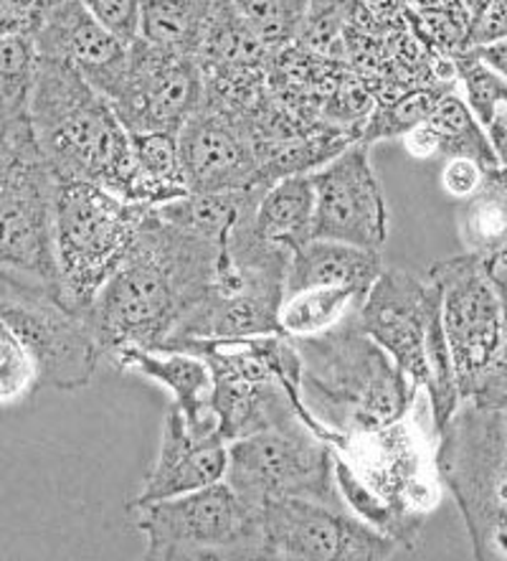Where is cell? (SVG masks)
Masks as SVG:
<instances>
[{"instance_id": "obj_1", "label": "cell", "mask_w": 507, "mask_h": 561, "mask_svg": "<svg viewBox=\"0 0 507 561\" xmlns=\"http://www.w3.org/2000/svg\"><path fill=\"white\" fill-rule=\"evenodd\" d=\"M221 250L148 208L130 250L82 316L102 356L165 343L175 323L214 285Z\"/></svg>"}, {"instance_id": "obj_2", "label": "cell", "mask_w": 507, "mask_h": 561, "mask_svg": "<svg viewBox=\"0 0 507 561\" xmlns=\"http://www.w3.org/2000/svg\"><path fill=\"white\" fill-rule=\"evenodd\" d=\"M26 112L56 179L90 181L132 204L138 168L130 130L69 61L42 54Z\"/></svg>"}, {"instance_id": "obj_3", "label": "cell", "mask_w": 507, "mask_h": 561, "mask_svg": "<svg viewBox=\"0 0 507 561\" xmlns=\"http://www.w3.org/2000/svg\"><path fill=\"white\" fill-rule=\"evenodd\" d=\"M292 341L302 360V404L333 435V447L353 432L401 420L424 394L406 387L389 354L360 328L358 312L333 331Z\"/></svg>"}, {"instance_id": "obj_4", "label": "cell", "mask_w": 507, "mask_h": 561, "mask_svg": "<svg viewBox=\"0 0 507 561\" xmlns=\"http://www.w3.org/2000/svg\"><path fill=\"white\" fill-rule=\"evenodd\" d=\"M437 472L474 557L507 561V399H462L437 432Z\"/></svg>"}, {"instance_id": "obj_5", "label": "cell", "mask_w": 507, "mask_h": 561, "mask_svg": "<svg viewBox=\"0 0 507 561\" xmlns=\"http://www.w3.org/2000/svg\"><path fill=\"white\" fill-rule=\"evenodd\" d=\"M289 260L292 252L264 242L254 231V214L246 216L223 244L214 285L158 348L178 346L183 341L281 333L279 308L287 298Z\"/></svg>"}, {"instance_id": "obj_6", "label": "cell", "mask_w": 507, "mask_h": 561, "mask_svg": "<svg viewBox=\"0 0 507 561\" xmlns=\"http://www.w3.org/2000/svg\"><path fill=\"white\" fill-rule=\"evenodd\" d=\"M148 208L90 181H59L54 202V264L59 300L79 318L130 250Z\"/></svg>"}, {"instance_id": "obj_7", "label": "cell", "mask_w": 507, "mask_h": 561, "mask_svg": "<svg viewBox=\"0 0 507 561\" xmlns=\"http://www.w3.org/2000/svg\"><path fill=\"white\" fill-rule=\"evenodd\" d=\"M135 528L145 539V559L155 561H241L256 559V508L244 506L223 483L135 503Z\"/></svg>"}, {"instance_id": "obj_8", "label": "cell", "mask_w": 507, "mask_h": 561, "mask_svg": "<svg viewBox=\"0 0 507 561\" xmlns=\"http://www.w3.org/2000/svg\"><path fill=\"white\" fill-rule=\"evenodd\" d=\"M237 499L260 508L269 499H310L337 506L335 450L308 424L256 432L229 443L223 478Z\"/></svg>"}, {"instance_id": "obj_9", "label": "cell", "mask_w": 507, "mask_h": 561, "mask_svg": "<svg viewBox=\"0 0 507 561\" xmlns=\"http://www.w3.org/2000/svg\"><path fill=\"white\" fill-rule=\"evenodd\" d=\"M256 561H389L412 554L343 503L269 499L256 508Z\"/></svg>"}, {"instance_id": "obj_10", "label": "cell", "mask_w": 507, "mask_h": 561, "mask_svg": "<svg viewBox=\"0 0 507 561\" xmlns=\"http://www.w3.org/2000/svg\"><path fill=\"white\" fill-rule=\"evenodd\" d=\"M426 391L401 420L345 435L333 450L370 491L401 511L426 518L441 501L437 472V432L418 420Z\"/></svg>"}, {"instance_id": "obj_11", "label": "cell", "mask_w": 507, "mask_h": 561, "mask_svg": "<svg viewBox=\"0 0 507 561\" xmlns=\"http://www.w3.org/2000/svg\"><path fill=\"white\" fill-rule=\"evenodd\" d=\"M56 186L34 138L0 158V272L54 293Z\"/></svg>"}, {"instance_id": "obj_12", "label": "cell", "mask_w": 507, "mask_h": 561, "mask_svg": "<svg viewBox=\"0 0 507 561\" xmlns=\"http://www.w3.org/2000/svg\"><path fill=\"white\" fill-rule=\"evenodd\" d=\"M439 290V318L452 356L460 399L477 397L503 351V295L474 254L434 262L429 275Z\"/></svg>"}, {"instance_id": "obj_13", "label": "cell", "mask_w": 507, "mask_h": 561, "mask_svg": "<svg viewBox=\"0 0 507 561\" xmlns=\"http://www.w3.org/2000/svg\"><path fill=\"white\" fill-rule=\"evenodd\" d=\"M0 318L26 343L42 387L77 391L92 381L102 351L84 320L54 290L0 272Z\"/></svg>"}, {"instance_id": "obj_14", "label": "cell", "mask_w": 507, "mask_h": 561, "mask_svg": "<svg viewBox=\"0 0 507 561\" xmlns=\"http://www.w3.org/2000/svg\"><path fill=\"white\" fill-rule=\"evenodd\" d=\"M206 79L198 56L175 54L138 38L112 107L130 133H178L193 112L204 107Z\"/></svg>"}, {"instance_id": "obj_15", "label": "cell", "mask_w": 507, "mask_h": 561, "mask_svg": "<svg viewBox=\"0 0 507 561\" xmlns=\"http://www.w3.org/2000/svg\"><path fill=\"white\" fill-rule=\"evenodd\" d=\"M437 310V285L408 270H383L358 310L360 328L389 354L414 394L429 381L426 339Z\"/></svg>"}, {"instance_id": "obj_16", "label": "cell", "mask_w": 507, "mask_h": 561, "mask_svg": "<svg viewBox=\"0 0 507 561\" xmlns=\"http://www.w3.org/2000/svg\"><path fill=\"white\" fill-rule=\"evenodd\" d=\"M315 186L312 239H333L381 252L389 239V206L370 165V146L350 142L343 153L310 173Z\"/></svg>"}, {"instance_id": "obj_17", "label": "cell", "mask_w": 507, "mask_h": 561, "mask_svg": "<svg viewBox=\"0 0 507 561\" xmlns=\"http://www.w3.org/2000/svg\"><path fill=\"white\" fill-rule=\"evenodd\" d=\"M264 142L254 127L214 104L193 112L178 130L181 163L191 194L254 186Z\"/></svg>"}, {"instance_id": "obj_18", "label": "cell", "mask_w": 507, "mask_h": 561, "mask_svg": "<svg viewBox=\"0 0 507 561\" xmlns=\"http://www.w3.org/2000/svg\"><path fill=\"white\" fill-rule=\"evenodd\" d=\"M34 36L38 54L69 61L107 100L115 98L123 87L130 46L102 28L82 5V0L48 3L42 26Z\"/></svg>"}, {"instance_id": "obj_19", "label": "cell", "mask_w": 507, "mask_h": 561, "mask_svg": "<svg viewBox=\"0 0 507 561\" xmlns=\"http://www.w3.org/2000/svg\"><path fill=\"white\" fill-rule=\"evenodd\" d=\"M229 468V443L221 432H193L178 404H168L158 458L130 501L150 503L173 499L198 488L221 483Z\"/></svg>"}, {"instance_id": "obj_20", "label": "cell", "mask_w": 507, "mask_h": 561, "mask_svg": "<svg viewBox=\"0 0 507 561\" xmlns=\"http://www.w3.org/2000/svg\"><path fill=\"white\" fill-rule=\"evenodd\" d=\"M119 371L140 374L173 394L193 432H219L214 412V374L204 358L181 348L127 346L110 356Z\"/></svg>"}, {"instance_id": "obj_21", "label": "cell", "mask_w": 507, "mask_h": 561, "mask_svg": "<svg viewBox=\"0 0 507 561\" xmlns=\"http://www.w3.org/2000/svg\"><path fill=\"white\" fill-rule=\"evenodd\" d=\"M383 270L381 252L348 242H333V239H310L308 244L292 252L287 293L333 285L353 287V290L368 295Z\"/></svg>"}, {"instance_id": "obj_22", "label": "cell", "mask_w": 507, "mask_h": 561, "mask_svg": "<svg viewBox=\"0 0 507 561\" xmlns=\"http://www.w3.org/2000/svg\"><path fill=\"white\" fill-rule=\"evenodd\" d=\"M315 224V186L310 173L287 175L264 188L254 211V231L264 242L297 252L312 239Z\"/></svg>"}, {"instance_id": "obj_23", "label": "cell", "mask_w": 507, "mask_h": 561, "mask_svg": "<svg viewBox=\"0 0 507 561\" xmlns=\"http://www.w3.org/2000/svg\"><path fill=\"white\" fill-rule=\"evenodd\" d=\"M264 188L246 186L237 191H211V194H185L175 202L155 206V211L175 227L188 229L193 234L227 244L229 234L239 221L256 211Z\"/></svg>"}, {"instance_id": "obj_24", "label": "cell", "mask_w": 507, "mask_h": 561, "mask_svg": "<svg viewBox=\"0 0 507 561\" xmlns=\"http://www.w3.org/2000/svg\"><path fill=\"white\" fill-rule=\"evenodd\" d=\"M135 156V198L132 204L160 206L191 194L185 183L178 133L142 130L130 133Z\"/></svg>"}, {"instance_id": "obj_25", "label": "cell", "mask_w": 507, "mask_h": 561, "mask_svg": "<svg viewBox=\"0 0 507 561\" xmlns=\"http://www.w3.org/2000/svg\"><path fill=\"white\" fill-rule=\"evenodd\" d=\"M366 295L353 287H304L287 293L279 308V328L289 339H312L333 331L364 306Z\"/></svg>"}, {"instance_id": "obj_26", "label": "cell", "mask_w": 507, "mask_h": 561, "mask_svg": "<svg viewBox=\"0 0 507 561\" xmlns=\"http://www.w3.org/2000/svg\"><path fill=\"white\" fill-rule=\"evenodd\" d=\"M214 0H142L140 38L175 54L198 56Z\"/></svg>"}, {"instance_id": "obj_27", "label": "cell", "mask_w": 507, "mask_h": 561, "mask_svg": "<svg viewBox=\"0 0 507 561\" xmlns=\"http://www.w3.org/2000/svg\"><path fill=\"white\" fill-rule=\"evenodd\" d=\"M335 488H337V495H341L343 506L350 513H356L360 520H366V524L370 528H376L378 534L399 541L401 547H406L408 551H416L418 536H422L426 518L412 516V513L401 511L399 506H393V503L370 491V488L348 468V462H345L337 453H335Z\"/></svg>"}, {"instance_id": "obj_28", "label": "cell", "mask_w": 507, "mask_h": 561, "mask_svg": "<svg viewBox=\"0 0 507 561\" xmlns=\"http://www.w3.org/2000/svg\"><path fill=\"white\" fill-rule=\"evenodd\" d=\"M426 123L437 133L441 160L449 156H466L477 160L487 171H495L497 168V158L493 142L487 138L485 125L474 117V112L464 102L460 90L447 92Z\"/></svg>"}, {"instance_id": "obj_29", "label": "cell", "mask_w": 507, "mask_h": 561, "mask_svg": "<svg viewBox=\"0 0 507 561\" xmlns=\"http://www.w3.org/2000/svg\"><path fill=\"white\" fill-rule=\"evenodd\" d=\"M452 90H457V82H431L408 87V90L393 94L389 100L376 102L358 140L376 146V142L401 138L412 127L426 123L431 117V112L437 110L441 98Z\"/></svg>"}, {"instance_id": "obj_30", "label": "cell", "mask_w": 507, "mask_h": 561, "mask_svg": "<svg viewBox=\"0 0 507 561\" xmlns=\"http://www.w3.org/2000/svg\"><path fill=\"white\" fill-rule=\"evenodd\" d=\"M457 229L464 252L474 256L493 252L507 242V191L495 171H487L482 188L464 202Z\"/></svg>"}, {"instance_id": "obj_31", "label": "cell", "mask_w": 507, "mask_h": 561, "mask_svg": "<svg viewBox=\"0 0 507 561\" xmlns=\"http://www.w3.org/2000/svg\"><path fill=\"white\" fill-rule=\"evenodd\" d=\"M256 36L269 49L295 44L310 13V0H233Z\"/></svg>"}, {"instance_id": "obj_32", "label": "cell", "mask_w": 507, "mask_h": 561, "mask_svg": "<svg viewBox=\"0 0 507 561\" xmlns=\"http://www.w3.org/2000/svg\"><path fill=\"white\" fill-rule=\"evenodd\" d=\"M457 87H462V98L470 104L474 117L482 125L493 123L497 110L507 104V79L482 59L477 49L454 54Z\"/></svg>"}, {"instance_id": "obj_33", "label": "cell", "mask_w": 507, "mask_h": 561, "mask_svg": "<svg viewBox=\"0 0 507 561\" xmlns=\"http://www.w3.org/2000/svg\"><path fill=\"white\" fill-rule=\"evenodd\" d=\"M38 59L42 54L34 34L0 36V100L19 110H28Z\"/></svg>"}, {"instance_id": "obj_34", "label": "cell", "mask_w": 507, "mask_h": 561, "mask_svg": "<svg viewBox=\"0 0 507 561\" xmlns=\"http://www.w3.org/2000/svg\"><path fill=\"white\" fill-rule=\"evenodd\" d=\"M42 387L36 360L11 325L0 318V407L15 404Z\"/></svg>"}, {"instance_id": "obj_35", "label": "cell", "mask_w": 507, "mask_h": 561, "mask_svg": "<svg viewBox=\"0 0 507 561\" xmlns=\"http://www.w3.org/2000/svg\"><path fill=\"white\" fill-rule=\"evenodd\" d=\"M92 19L119 42L132 46L140 38L142 0H82Z\"/></svg>"}, {"instance_id": "obj_36", "label": "cell", "mask_w": 507, "mask_h": 561, "mask_svg": "<svg viewBox=\"0 0 507 561\" xmlns=\"http://www.w3.org/2000/svg\"><path fill=\"white\" fill-rule=\"evenodd\" d=\"M487 179V168H482L477 160L466 156H449L445 158V165H441L439 183L457 202H466L482 188V183Z\"/></svg>"}, {"instance_id": "obj_37", "label": "cell", "mask_w": 507, "mask_h": 561, "mask_svg": "<svg viewBox=\"0 0 507 561\" xmlns=\"http://www.w3.org/2000/svg\"><path fill=\"white\" fill-rule=\"evenodd\" d=\"M48 0H0V36L36 34Z\"/></svg>"}, {"instance_id": "obj_38", "label": "cell", "mask_w": 507, "mask_h": 561, "mask_svg": "<svg viewBox=\"0 0 507 561\" xmlns=\"http://www.w3.org/2000/svg\"><path fill=\"white\" fill-rule=\"evenodd\" d=\"M31 138H34V130H31L28 112L0 100V158L13 153Z\"/></svg>"}, {"instance_id": "obj_39", "label": "cell", "mask_w": 507, "mask_h": 561, "mask_svg": "<svg viewBox=\"0 0 507 561\" xmlns=\"http://www.w3.org/2000/svg\"><path fill=\"white\" fill-rule=\"evenodd\" d=\"M507 38V0H487L485 11L470 31V49Z\"/></svg>"}, {"instance_id": "obj_40", "label": "cell", "mask_w": 507, "mask_h": 561, "mask_svg": "<svg viewBox=\"0 0 507 561\" xmlns=\"http://www.w3.org/2000/svg\"><path fill=\"white\" fill-rule=\"evenodd\" d=\"M404 140L406 153L412 156L414 160H422V163H429V160H441L439 156V138L434 133V127L429 123H422L408 130L406 135H401Z\"/></svg>"}, {"instance_id": "obj_41", "label": "cell", "mask_w": 507, "mask_h": 561, "mask_svg": "<svg viewBox=\"0 0 507 561\" xmlns=\"http://www.w3.org/2000/svg\"><path fill=\"white\" fill-rule=\"evenodd\" d=\"M472 399H489V402H497V399H507V295L503 298V351L500 358H497V366L493 376H489L485 389L480 391L477 397Z\"/></svg>"}, {"instance_id": "obj_42", "label": "cell", "mask_w": 507, "mask_h": 561, "mask_svg": "<svg viewBox=\"0 0 507 561\" xmlns=\"http://www.w3.org/2000/svg\"><path fill=\"white\" fill-rule=\"evenodd\" d=\"M482 270H485V275L489 277V283L495 285V290L503 295H507V242L497 247V250L487 252L477 256Z\"/></svg>"}, {"instance_id": "obj_43", "label": "cell", "mask_w": 507, "mask_h": 561, "mask_svg": "<svg viewBox=\"0 0 507 561\" xmlns=\"http://www.w3.org/2000/svg\"><path fill=\"white\" fill-rule=\"evenodd\" d=\"M485 130H487L489 142H493L497 168H507V104L497 110L493 123H489Z\"/></svg>"}, {"instance_id": "obj_44", "label": "cell", "mask_w": 507, "mask_h": 561, "mask_svg": "<svg viewBox=\"0 0 507 561\" xmlns=\"http://www.w3.org/2000/svg\"><path fill=\"white\" fill-rule=\"evenodd\" d=\"M474 49H477V54L489 64V67L500 71V75L507 79V38H503V42L485 44V46H474Z\"/></svg>"}, {"instance_id": "obj_45", "label": "cell", "mask_w": 507, "mask_h": 561, "mask_svg": "<svg viewBox=\"0 0 507 561\" xmlns=\"http://www.w3.org/2000/svg\"><path fill=\"white\" fill-rule=\"evenodd\" d=\"M495 175H497V181L503 183V188L507 191V168H495Z\"/></svg>"}, {"instance_id": "obj_46", "label": "cell", "mask_w": 507, "mask_h": 561, "mask_svg": "<svg viewBox=\"0 0 507 561\" xmlns=\"http://www.w3.org/2000/svg\"><path fill=\"white\" fill-rule=\"evenodd\" d=\"M48 3H56V0H48Z\"/></svg>"}]
</instances>
